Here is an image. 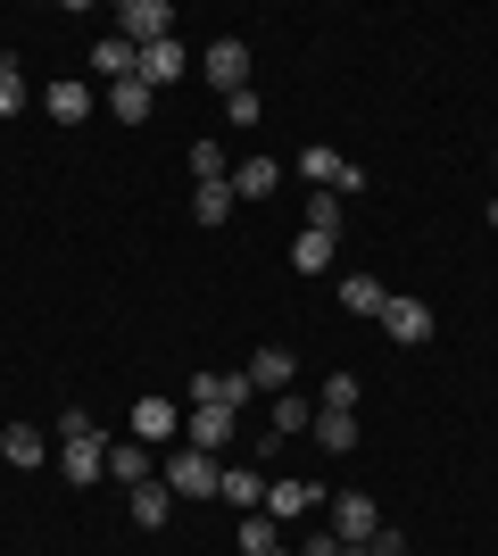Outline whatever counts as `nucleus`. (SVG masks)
I'll list each match as a JSON object with an SVG mask.
<instances>
[{
    "instance_id": "nucleus-2",
    "label": "nucleus",
    "mask_w": 498,
    "mask_h": 556,
    "mask_svg": "<svg viewBox=\"0 0 498 556\" xmlns=\"http://www.w3.org/2000/svg\"><path fill=\"white\" fill-rule=\"evenodd\" d=\"M341 548H374V532H382V507L366 498V490H332V523H324Z\"/></svg>"
},
{
    "instance_id": "nucleus-26",
    "label": "nucleus",
    "mask_w": 498,
    "mask_h": 556,
    "mask_svg": "<svg viewBox=\"0 0 498 556\" xmlns=\"http://www.w3.org/2000/svg\"><path fill=\"white\" fill-rule=\"evenodd\" d=\"M308 432H316V441L332 448V457H349V448H357V416H316Z\"/></svg>"
},
{
    "instance_id": "nucleus-35",
    "label": "nucleus",
    "mask_w": 498,
    "mask_h": 556,
    "mask_svg": "<svg viewBox=\"0 0 498 556\" xmlns=\"http://www.w3.org/2000/svg\"><path fill=\"white\" fill-rule=\"evenodd\" d=\"M283 556H291V548H283Z\"/></svg>"
},
{
    "instance_id": "nucleus-19",
    "label": "nucleus",
    "mask_w": 498,
    "mask_h": 556,
    "mask_svg": "<svg viewBox=\"0 0 498 556\" xmlns=\"http://www.w3.org/2000/svg\"><path fill=\"white\" fill-rule=\"evenodd\" d=\"M183 166H191V184H233V159H225V141H191Z\"/></svg>"
},
{
    "instance_id": "nucleus-31",
    "label": "nucleus",
    "mask_w": 498,
    "mask_h": 556,
    "mask_svg": "<svg viewBox=\"0 0 498 556\" xmlns=\"http://www.w3.org/2000/svg\"><path fill=\"white\" fill-rule=\"evenodd\" d=\"M308 225H341V200H332V191H308Z\"/></svg>"
},
{
    "instance_id": "nucleus-18",
    "label": "nucleus",
    "mask_w": 498,
    "mask_h": 556,
    "mask_svg": "<svg viewBox=\"0 0 498 556\" xmlns=\"http://www.w3.org/2000/svg\"><path fill=\"white\" fill-rule=\"evenodd\" d=\"M341 307H349V316H374V325H382V307H391L382 275H341Z\"/></svg>"
},
{
    "instance_id": "nucleus-10",
    "label": "nucleus",
    "mask_w": 498,
    "mask_h": 556,
    "mask_svg": "<svg viewBox=\"0 0 498 556\" xmlns=\"http://www.w3.org/2000/svg\"><path fill=\"white\" fill-rule=\"evenodd\" d=\"M250 374H191V407H233V416H250Z\"/></svg>"
},
{
    "instance_id": "nucleus-13",
    "label": "nucleus",
    "mask_w": 498,
    "mask_h": 556,
    "mask_svg": "<svg viewBox=\"0 0 498 556\" xmlns=\"http://www.w3.org/2000/svg\"><path fill=\"white\" fill-rule=\"evenodd\" d=\"M241 374H250V391H274V399H283V391H291V374H299V357H291V349H258Z\"/></svg>"
},
{
    "instance_id": "nucleus-9",
    "label": "nucleus",
    "mask_w": 498,
    "mask_h": 556,
    "mask_svg": "<svg viewBox=\"0 0 498 556\" xmlns=\"http://www.w3.org/2000/svg\"><path fill=\"white\" fill-rule=\"evenodd\" d=\"M382 332H391L399 349H424V341H432V307H424V300H407V291H391V307H382Z\"/></svg>"
},
{
    "instance_id": "nucleus-21",
    "label": "nucleus",
    "mask_w": 498,
    "mask_h": 556,
    "mask_svg": "<svg viewBox=\"0 0 498 556\" xmlns=\"http://www.w3.org/2000/svg\"><path fill=\"white\" fill-rule=\"evenodd\" d=\"M241 556H283V523H274V515H241Z\"/></svg>"
},
{
    "instance_id": "nucleus-22",
    "label": "nucleus",
    "mask_w": 498,
    "mask_h": 556,
    "mask_svg": "<svg viewBox=\"0 0 498 556\" xmlns=\"http://www.w3.org/2000/svg\"><path fill=\"white\" fill-rule=\"evenodd\" d=\"M175 75H183V42H150L142 50V84H150V92H166Z\"/></svg>"
},
{
    "instance_id": "nucleus-28",
    "label": "nucleus",
    "mask_w": 498,
    "mask_h": 556,
    "mask_svg": "<svg viewBox=\"0 0 498 556\" xmlns=\"http://www.w3.org/2000/svg\"><path fill=\"white\" fill-rule=\"evenodd\" d=\"M324 416H357V374H324Z\"/></svg>"
},
{
    "instance_id": "nucleus-32",
    "label": "nucleus",
    "mask_w": 498,
    "mask_h": 556,
    "mask_svg": "<svg viewBox=\"0 0 498 556\" xmlns=\"http://www.w3.org/2000/svg\"><path fill=\"white\" fill-rule=\"evenodd\" d=\"M9 67H17V59H9V42H0V75H9Z\"/></svg>"
},
{
    "instance_id": "nucleus-16",
    "label": "nucleus",
    "mask_w": 498,
    "mask_h": 556,
    "mask_svg": "<svg viewBox=\"0 0 498 556\" xmlns=\"http://www.w3.org/2000/svg\"><path fill=\"white\" fill-rule=\"evenodd\" d=\"M92 84H50L42 92V109H50V125H84V116H92Z\"/></svg>"
},
{
    "instance_id": "nucleus-15",
    "label": "nucleus",
    "mask_w": 498,
    "mask_h": 556,
    "mask_svg": "<svg viewBox=\"0 0 498 556\" xmlns=\"http://www.w3.org/2000/svg\"><path fill=\"white\" fill-rule=\"evenodd\" d=\"M316 498H324L316 482H266V515H274V523H299V515H316Z\"/></svg>"
},
{
    "instance_id": "nucleus-20",
    "label": "nucleus",
    "mask_w": 498,
    "mask_h": 556,
    "mask_svg": "<svg viewBox=\"0 0 498 556\" xmlns=\"http://www.w3.org/2000/svg\"><path fill=\"white\" fill-rule=\"evenodd\" d=\"M0 457H9V465H42L50 457L42 424H9V432H0Z\"/></svg>"
},
{
    "instance_id": "nucleus-14",
    "label": "nucleus",
    "mask_w": 498,
    "mask_h": 556,
    "mask_svg": "<svg viewBox=\"0 0 498 556\" xmlns=\"http://www.w3.org/2000/svg\"><path fill=\"white\" fill-rule=\"evenodd\" d=\"M92 67L108 75V84H133V75H142V50L125 42V34H100V42H92Z\"/></svg>"
},
{
    "instance_id": "nucleus-4",
    "label": "nucleus",
    "mask_w": 498,
    "mask_h": 556,
    "mask_svg": "<svg viewBox=\"0 0 498 556\" xmlns=\"http://www.w3.org/2000/svg\"><path fill=\"white\" fill-rule=\"evenodd\" d=\"M200 75H208V84H216L225 100H233V92H250V42H241V34L208 42V50H200Z\"/></svg>"
},
{
    "instance_id": "nucleus-6",
    "label": "nucleus",
    "mask_w": 498,
    "mask_h": 556,
    "mask_svg": "<svg viewBox=\"0 0 498 556\" xmlns=\"http://www.w3.org/2000/svg\"><path fill=\"white\" fill-rule=\"evenodd\" d=\"M125 432H133L142 448H166V441H183V407L150 391V399H133V424H125Z\"/></svg>"
},
{
    "instance_id": "nucleus-24",
    "label": "nucleus",
    "mask_w": 498,
    "mask_h": 556,
    "mask_svg": "<svg viewBox=\"0 0 498 556\" xmlns=\"http://www.w3.org/2000/svg\"><path fill=\"white\" fill-rule=\"evenodd\" d=\"M150 100H158V92H150L142 75H133V84H108V109H117V125H142V116H150Z\"/></svg>"
},
{
    "instance_id": "nucleus-12",
    "label": "nucleus",
    "mask_w": 498,
    "mask_h": 556,
    "mask_svg": "<svg viewBox=\"0 0 498 556\" xmlns=\"http://www.w3.org/2000/svg\"><path fill=\"white\" fill-rule=\"evenodd\" d=\"M274 191H283V166L274 159H241L233 166V200L241 208H258V200H274Z\"/></svg>"
},
{
    "instance_id": "nucleus-1",
    "label": "nucleus",
    "mask_w": 498,
    "mask_h": 556,
    "mask_svg": "<svg viewBox=\"0 0 498 556\" xmlns=\"http://www.w3.org/2000/svg\"><path fill=\"white\" fill-rule=\"evenodd\" d=\"M291 166H299V184H308V191H332V200H357V191H366V175H357L341 150H324V141H308Z\"/></svg>"
},
{
    "instance_id": "nucleus-3",
    "label": "nucleus",
    "mask_w": 498,
    "mask_h": 556,
    "mask_svg": "<svg viewBox=\"0 0 498 556\" xmlns=\"http://www.w3.org/2000/svg\"><path fill=\"white\" fill-rule=\"evenodd\" d=\"M117 34H125L133 50L175 42V9H166V0H117Z\"/></svg>"
},
{
    "instance_id": "nucleus-30",
    "label": "nucleus",
    "mask_w": 498,
    "mask_h": 556,
    "mask_svg": "<svg viewBox=\"0 0 498 556\" xmlns=\"http://www.w3.org/2000/svg\"><path fill=\"white\" fill-rule=\"evenodd\" d=\"M225 116H233V125H258L266 100H258V92H233V100H225Z\"/></svg>"
},
{
    "instance_id": "nucleus-11",
    "label": "nucleus",
    "mask_w": 498,
    "mask_h": 556,
    "mask_svg": "<svg viewBox=\"0 0 498 556\" xmlns=\"http://www.w3.org/2000/svg\"><path fill=\"white\" fill-rule=\"evenodd\" d=\"M216 498H225L233 515H258V507H266V473H258V457H250V465H225V473H216Z\"/></svg>"
},
{
    "instance_id": "nucleus-17",
    "label": "nucleus",
    "mask_w": 498,
    "mask_h": 556,
    "mask_svg": "<svg viewBox=\"0 0 498 556\" xmlns=\"http://www.w3.org/2000/svg\"><path fill=\"white\" fill-rule=\"evenodd\" d=\"M108 482H125V490H142L150 482V448L125 432V441H108Z\"/></svg>"
},
{
    "instance_id": "nucleus-8",
    "label": "nucleus",
    "mask_w": 498,
    "mask_h": 556,
    "mask_svg": "<svg viewBox=\"0 0 498 556\" xmlns=\"http://www.w3.org/2000/svg\"><path fill=\"white\" fill-rule=\"evenodd\" d=\"M332 257H341V225H299L291 232V266H299V275H332Z\"/></svg>"
},
{
    "instance_id": "nucleus-33",
    "label": "nucleus",
    "mask_w": 498,
    "mask_h": 556,
    "mask_svg": "<svg viewBox=\"0 0 498 556\" xmlns=\"http://www.w3.org/2000/svg\"><path fill=\"white\" fill-rule=\"evenodd\" d=\"M490 225H498V200H490Z\"/></svg>"
},
{
    "instance_id": "nucleus-23",
    "label": "nucleus",
    "mask_w": 498,
    "mask_h": 556,
    "mask_svg": "<svg viewBox=\"0 0 498 556\" xmlns=\"http://www.w3.org/2000/svg\"><path fill=\"white\" fill-rule=\"evenodd\" d=\"M233 208H241L233 184H200V191H191V225H225Z\"/></svg>"
},
{
    "instance_id": "nucleus-34",
    "label": "nucleus",
    "mask_w": 498,
    "mask_h": 556,
    "mask_svg": "<svg viewBox=\"0 0 498 556\" xmlns=\"http://www.w3.org/2000/svg\"><path fill=\"white\" fill-rule=\"evenodd\" d=\"M490 175H498V166H490Z\"/></svg>"
},
{
    "instance_id": "nucleus-29",
    "label": "nucleus",
    "mask_w": 498,
    "mask_h": 556,
    "mask_svg": "<svg viewBox=\"0 0 498 556\" xmlns=\"http://www.w3.org/2000/svg\"><path fill=\"white\" fill-rule=\"evenodd\" d=\"M25 100H34V84H25V75H17V67H9V75H0V116H17V109H25Z\"/></svg>"
},
{
    "instance_id": "nucleus-7",
    "label": "nucleus",
    "mask_w": 498,
    "mask_h": 556,
    "mask_svg": "<svg viewBox=\"0 0 498 556\" xmlns=\"http://www.w3.org/2000/svg\"><path fill=\"white\" fill-rule=\"evenodd\" d=\"M183 441L200 448V457H225V448L241 441V416H233V407H191V416H183Z\"/></svg>"
},
{
    "instance_id": "nucleus-5",
    "label": "nucleus",
    "mask_w": 498,
    "mask_h": 556,
    "mask_svg": "<svg viewBox=\"0 0 498 556\" xmlns=\"http://www.w3.org/2000/svg\"><path fill=\"white\" fill-rule=\"evenodd\" d=\"M216 473H225V457H200L191 441H175V457H166V490H183V498H216Z\"/></svg>"
},
{
    "instance_id": "nucleus-27",
    "label": "nucleus",
    "mask_w": 498,
    "mask_h": 556,
    "mask_svg": "<svg viewBox=\"0 0 498 556\" xmlns=\"http://www.w3.org/2000/svg\"><path fill=\"white\" fill-rule=\"evenodd\" d=\"M308 424H316V407H308L299 391H283V399H274V432H308Z\"/></svg>"
},
{
    "instance_id": "nucleus-25",
    "label": "nucleus",
    "mask_w": 498,
    "mask_h": 556,
    "mask_svg": "<svg viewBox=\"0 0 498 556\" xmlns=\"http://www.w3.org/2000/svg\"><path fill=\"white\" fill-rule=\"evenodd\" d=\"M166 515H175V490H166V482H142V490H133V523H142V532H158Z\"/></svg>"
}]
</instances>
